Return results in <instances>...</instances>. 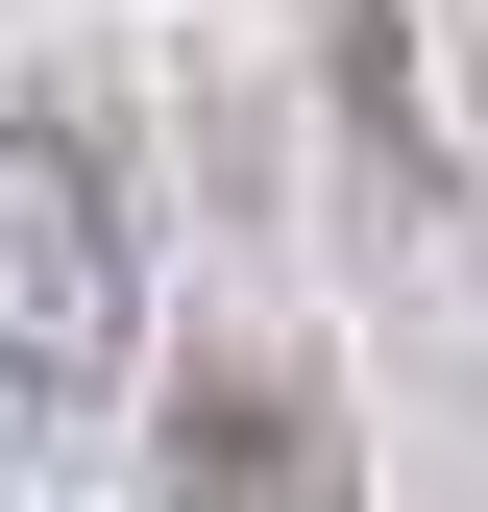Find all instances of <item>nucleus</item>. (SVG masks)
Instances as JSON below:
<instances>
[{"instance_id": "obj_1", "label": "nucleus", "mask_w": 488, "mask_h": 512, "mask_svg": "<svg viewBox=\"0 0 488 512\" xmlns=\"http://www.w3.org/2000/svg\"><path fill=\"white\" fill-rule=\"evenodd\" d=\"M122 342H147V196H122L98 98H0V391L74 415L122 391Z\"/></svg>"}, {"instance_id": "obj_2", "label": "nucleus", "mask_w": 488, "mask_h": 512, "mask_svg": "<svg viewBox=\"0 0 488 512\" xmlns=\"http://www.w3.org/2000/svg\"><path fill=\"white\" fill-rule=\"evenodd\" d=\"M171 512H366L342 488V391L293 342H196L171 366Z\"/></svg>"}, {"instance_id": "obj_3", "label": "nucleus", "mask_w": 488, "mask_h": 512, "mask_svg": "<svg viewBox=\"0 0 488 512\" xmlns=\"http://www.w3.org/2000/svg\"><path fill=\"white\" fill-rule=\"evenodd\" d=\"M342 74H366V147L488 220V0H342Z\"/></svg>"}]
</instances>
